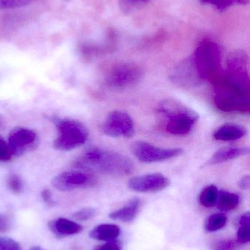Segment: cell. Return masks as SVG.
<instances>
[{"label":"cell","mask_w":250,"mask_h":250,"mask_svg":"<svg viewBox=\"0 0 250 250\" xmlns=\"http://www.w3.org/2000/svg\"><path fill=\"white\" fill-rule=\"evenodd\" d=\"M41 197H42L43 201L48 207H54L55 205V201H54L51 195V191L48 189H44L41 192Z\"/></svg>","instance_id":"obj_30"},{"label":"cell","mask_w":250,"mask_h":250,"mask_svg":"<svg viewBox=\"0 0 250 250\" xmlns=\"http://www.w3.org/2000/svg\"><path fill=\"white\" fill-rule=\"evenodd\" d=\"M227 217L223 213L211 214L205 220L204 227L208 232H216L223 229L227 225Z\"/></svg>","instance_id":"obj_20"},{"label":"cell","mask_w":250,"mask_h":250,"mask_svg":"<svg viewBox=\"0 0 250 250\" xmlns=\"http://www.w3.org/2000/svg\"><path fill=\"white\" fill-rule=\"evenodd\" d=\"M75 167L87 172L120 176L130 174L134 165L123 154L92 147L85 151L75 162Z\"/></svg>","instance_id":"obj_2"},{"label":"cell","mask_w":250,"mask_h":250,"mask_svg":"<svg viewBox=\"0 0 250 250\" xmlns=\"http://www.w3.org/2000/svg\"><path fill=\"white\" fill-rule=\"evenodd\" d=\"M36 0H0V9L17 8L32 4Z\"/></svg>","instance_id":"obj_24"},{"label":"cell","mask_w":250,"mask_h":250,"mask_svg":"<svg viewBox=\"0 0 250 250\" xmlns=\"http://www.w3.org/2000/svg\"><path fill=\"white\" fill-rule=\"evenodd\" d=\"M95 183L93 176L84 170L63 172L56 176L51 182L53 187L63 192L90 188Z\"/></svg>","instance_id":"obj_10"},{"label":"cell","mask_w":250,"mask_h":250,"mask_svg":"<svg viewBox=\"0 0 250 250\" xmlns=\"http://www.w3.org/2000/svg\"><path fill=\"white\" fill-rule=\"evenodd\" d=\"M239 242L232 239H224L216 242L212 250H237Z\"/></svg>","instance_id":"obj_26"},{"label":"cell","mask_w":250,"mask_h":250,"mask_svg":"<svg viewBox=\"0 0 250 250\" xmlns=\"http://www.w3.org/2000/svg\"><path fill=\"white\" fill-rule=\"evenodd\" d=\"M132 153L141 163H152L164 161L179 157L183 153V148H160L146 141H135L132 145Z\"/></svg>","instance_id":"obj_7"},{"label":"cell","mask_w":250,"mask_h":250,"mask_svg":"<svg viewBox=\"0 0 250 250\" xmlns=\"http://www.w3.org/2000/svg\"><path fill=\"white\" fill-rule=\"evenodd\" d=\"M240 198L239 195L233 192L222 191L219 192L217 205L219 209L223 211H230L239 206Z\"/></svg>","instance_id":"obj_18"},{"label":"cell","mask_w":250,"mask_h":250,"mask_svg":"<svg viewBox=\"0 0 250 250\" xmlns=\"http://www.w3.org/2000/svg\"><path fill=\"white\" fill-rule=\"evenodd\" d=\"M97 211L93 208H85L76 211L73 214V217L75 220L78 221H88L91 219L93 218L96 215Z\"/></svg>","instance_id":"obj_25"},{"label":"cell","mask_w":250,"mask_h":250,"mask_svg":"<svg viewBox=\"0 0 250 250\" xmlns=\"http://www.w3.org/2000/svg\"><path fill=\"white\" fill-rule=\"evenodd\" d=\"M195 65L204 81L214 79L220 74L222 52L213 41H204L197 48L193 57Z\"/></svg>","instance_id":"obj_5"},{"label":"cell","mask_w":250,"mask_h":250,"mask_svg":"<svg viewBox=\"0 0 250 250\" xmlns=\"http://www.w3.org/2000/svg\"><path fill=\"white\" fill-rule=\"evenodd\" d=\"M120 235V228L114 224L99 225L94 228L90 233V236L92 239L105 242L115 240Z\"/></svg>","instance_id":"obj_17"},{"label":"cell","mask_w":250,"mask_h":250,"mask_svg":"<svg viewBox=\"0 0 250 250\" xmlns=\"http://www.w3.org/2000/svg\"><path fill=\"white\" fill-rule=\"evenodd\" d=\"M48 226L52 233L60 238L78 234L83 230V226L79 223L65 218L53 220L50 222Z\"/></svg>","instance_id":"obj_15"},{"label":"cell","mask_w":250,"mask_h":250,"mask_svg":"<svg viewBox=\"0 0 250 250\" xmlns=\"http://www.w3.org/2000/svg\"><path fill=\"white\" fill-rule=\"evenodd\" d=\"M7 144L13 156L20 157L35 150L39 144V139L35 131L17 126L9 133Z\"/></svg>","instance_id":"obj_9"},{"label":"cell","mask_w":250,"mask_h":250,"mask_svg":"<svg viewBox=\"0 0 250 250\" xmlns=\"http://www.w3.org/2000/svg\"><path fill=\"white\" fill-rule=\"evenodd\" d=\"M10 223L7 217L0 214V233L5 232L10 229Z\"/></svg>","instance_id":"obj_31"},{"label":"cell","mask_w":250,"mask_h":250,"mask_svg":"<svg viewBox=\"0 0 250 250\" xmlns=\"http://www.w3.org/2000/svg\"><path fill=\"white\" fill-rule=\"evenodd\" d=\"M3 125H4V122H3L2 117L0 115V128L2 127Z\"/></svg>","instance_id":"obj_33"},{"label":"cell","mask_w":250,"mask_h":250,"mask_svg":"<svg viewBox=\"0 0 250 250\" xmlns=\"http://www.w3.org/2000/svg\"><path fill=\"white\" fill-rule=\"evenodd\" d=\"M248 133V129L242 125L227 123L220 126L214 132V138L217 141H233L241 139Z\"/></svg>","instance_id":"obj_14"},{"label":"cell","mask_w":250,"mask_h":250,"mask_svg":"<svg viewBox=\"0 0 250 250\" xmlns=\"http://www.w3.org/2000/svg\"><path fill=\"white\" fill-rule=\"evenodd\" d=\"M248 147H225L214 153V155L204 164L205 166H214L249 154Z\"/></svg>","instance_id":"obj_13"},{"label":"cell","mask_w":250,"mask_h":250,"mask_svg":"<svg viewBox=\"0 0 250 250\" xmlns=\"http://www.w3.org/2000/svg\"><path fill=\"white\" fill-rule=\"evenodd\" d=\"M157 111L166 119V130L172 135H186L199 120V114L196 111L174 99L162 101Z\"/></svg>","instance_id":"obj_3"},{"label":"cell","mask_w":250,"mask_h":250,"mask_svg":"<svg viewBox=\"0 0 250 250\" xmlns=\"http://www.w3.org/2000/svg\"><path fill=\"white\" fill-rule=\"evenodd\" d=\"M172 83L182 88H193L204 82L201 77L193 57L182 62L176 67L170 76Z\"/></svg>","instance_id":"obj_11"},{"label":"cell","mask_w":250,"mask_h":250,"mask_svg":"<svg viewBox=\"0 0 250 250\" xmlns=\"http://www.w3.org/2000/svg\"><path fill=\"white\" fill-rule=\"evenodd\" d=\"M0 250H21V248L13 239L0 237Z\"/></svg>","instance_id":"obj_28"},{"label":"cell","mask_w":250,"mask_h":250,"mask_svg":"<svg viewBox=\"0 0 250 250\" xmlns=\"http://www.w3.org/2000/svg\"><path fill=\"white\" fill-rule=\"evenodd\" d=\"M139 207H140V200L138 198H134L122 208L110 213L109 217L115 221L128 223L135 220L139 212Z\"/></svg>","instance_id":"obj_16"},{"label":"cell","mask_w":250,"mask_h":250,"mask_svg":"<svg viewBox=\"0 0 250 250\" xmlns=\"http://www.w3.org/2000/svg\"><path fill=\"white\" fill-rule=\"evenodd\" d=\"M7 186L9 189L16 194H19L23 192V182L19 175L16 173H11L7 177Z\"/></svg>","instance_id":"obj_23"},{"label":"cell","mask_w":250,"mask_h":250,"mask_svg":"<svg viewBox=\"0 0 250 250\" xmlns=\"http://www.w3.org/2000/svg\"><path fill=\"white\" fill-rule=\"evenodd\" d=\"M143 72L140 67L133 63H117L107 70L104 76L106 84L113 89H128L139 83Z\"/></svg>","instance_id":"obj_6"},{"label":"cell","mask_w":250,"mask_h":250,"mask_svg":"<svg viewBox=\"0 0 250 250\" xmlns=\"http://www.w3.org/2000/svg\"><path fill=\"white\" fill-rule=\"evenodd\" d=\"M7 141L0 135V162H8L13 157Z\"/></svg>","instance_id":"obj_27"},{"label":"cell","mask_w":250,"mask_h":250,"mask_svg":"<svg viewBox=\"0 0 250 250\" xmlns=\"http://www.w3.org/2000/svg\"><path fill=\"white\" fill-rule=\"evenodd\" d=\"M125 1H129V2H132V1H148V0H125Z\"/></svg>","instance_id":"obj_34"},{"label":"cell","mask_w":250,"mask_h":250,"mask_svg":"<svg viewBox=\"0 0 250 250\" xmlns=\"http://www.w3.org/2000/svg\"><path fill=\"white\" fill-rule=\"evenodd\" d=\"M103 132L113 138H132L135 132L132 117L126 112L113 111L110 112L102 125Z\"/></svg>","instance_id":"obj_8"},{"label":"cell","mask_w":250,"mask_h":250,"mask_svg":"<svg viewBox=\"0 0 250 250\" xmlns=\"http://www.w3.org/2000/svg\"><path fill=\"white\" fill-rule=\"evenodd\" d=\"M214 101L226 112L250 111V79L248 66H227L215 79Z\"/></svg>","instance_id":"obj_1"},{"label":"cell","mask_w":250,"mask_h":250,"mask_svg":"<svg viewBox=\"0 0 250 250\" xmlns=\"http://www.w3.org/2000/svg\"><path fill=\"white\" fill-rule=\"evenodd\" d=\"M239 230L237 232V242L240 244H248L250 241V213H245L239 220Z\"/></svg>","instance_id":"obj_21"},{"label":"cell","mask_w":250,"mask_h":250,"mask_svg":"<svg viewBox=\"0 0 250 250\" xmlns=\"http://www.w3.org/2000/svg\"><path fill=\"white\" fill-rule=\"evenodd\" d=\"M219 191L217 187L209 185L201 191L199 195V202L203 207L211 208L217 205Z\"/></svg>","instance_id":"obj_19"},{"label":"cell","mask_w":250,"mask_h":250,"mask_svg":"<svg viewBox=\"0 0 250 250\" xmlns=\"http://www.w3.org/2000/svg\"><path fill=\"white\" fill-rule=\"evenodd\" d=\"M51 121L57 128V136L53 143L55 149L62 151H70L82 145L88 141L89 132L80 122L71 119H61L52 117Z\"/></svg>","instance_id":"obj_4"},{"label":"cell","mask_w":250,"mask_h":250,"mask_svg":"<svg viewBox=\"0 0 250 250\" xmlns=\"http://www.w3.org/2000/svg\"><path fill=\"white\" fill-rule=\"evenodd\" d=\"M29 250H43L42 248H40V247H34V248H32V249H30Z\"/></svg>","instance_id":"obj_35"},{"label":"cell","mask_w":250,"mask_h":250,"mask_svg":"<svg viewBox=\"0 0 250 250\" xmlns=\"http://www.w3.org/2000/svg\"><path fill=\"white\" fill-rule=\"evenodd\" d=\"M170 184L168 178L161 173H155L135 176L129 181L128 187L135 192L151 193L166 189Z\"/></svg>","instance_id":"obj_12"},{"label":"cell","mask_w":250,"mask_h":250,"mask_svg":"<svg viewBox=\"0 0 250 250\" xmlns=\"http://www.w3.org/2000/svg\"><path fill=\"white\" fill-rule=\"evenodd\" d=\"M93 250H122V245L118 241H110L104 245L96 247Z\"/></svg>","instance_id":"obj_29"},{"label":"cell","mask_w":250,"mask_h":250,"mask_svg":"<svg viewBox=\"0 0 250 250\" xmlns=\"http://www.w3.org/2000/svg\"><path fill=\"white\" fill-rule=\"evenodd\" d=\"M239 188L242 189H248L250 186V176H245L241 179L239 183Z\"/></svg>","instance_id":"obj_32"},{"label":"cell","mask_w":250,"mask_h":250,"mask_svg":"<svg viewBox=\"0 0 250 250\" xmlns=\"http://www.w3.org/2000/svg\"><path fill=\"white\" fill-rule=\"evenodd\" d=\"M200 1L205 4H212L220 11L226 10L233 4H246L248 3V0H200Z\"/></svg>","instance_id":"obj_22"}]
</instances>
